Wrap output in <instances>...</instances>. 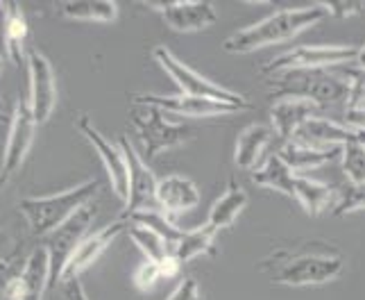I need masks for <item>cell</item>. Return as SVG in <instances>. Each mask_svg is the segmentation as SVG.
Instances as JSON below:
<instances>
[{"mask_svg":"<svg viewBox=\"0 0 365 300\" xmlns=\"http://www.w3.org/2000/svg\"><path fill=\"white\" fill-rule=\"evenodd\" d=\"M345 269L343 250L324 239H297L274 248L259 261V271L272 284L316 286L336 280Z\"/></svg>","mask_w":365,"mask_h":300,"instance_id":"obj_1","label":"cell"},{"mask_svg":"<svg viewBox=\"0 0 365 300\" xmlns=\"http://www.w3.org/2000/svg\"><path fill=\"white\" fill-rule=\"evenodd\" d=\"M327 16H329V11H327L324 3L311 5V7L279 9V11H274V14L230 34L227 39L222 41V50L230 55H245V53H252V50L295 39L297 34L309 30L311 25H316L318 21H324Z\"/></svg>","mask_w":365,"mask_h":300,"instance_id":"obj_2","label":"cell"},{"mask_svg":"<svg viewBox=\"0 0 365 300\" xmlns=\"http://www.w3.org/2000/svg\"><path fill=\"white\" fill-rule=\"evenodd\" d=\"M268 89L277 98H304L316 105L347 103L351 91V71L334 69H295L266 78Z\"/></svg>","mask_w":365,"mask_h":300,"instance_id":"obj_3","label":"cell"},{"mask_svg":"<svg viewBox=\"0 0 365 300\" xmlns=\"http://www.w3.org/2000/svg\"><path fill=\"white\" fill-rule=\"evenodd\" d=\"M98 191L100 184L96 180H86L59 194L23 198L19 203V211L28 223L30 234L46 239L50 232H55L59 225H64L75 211L82 209L84 205H91Z\"/></svg>","mask_w":365,"mask_h":300,"instance_id":"obj_4","label":"cell"},{"mask_svg":"<svg viewBox=\"0 0 365 300\" xmlns=\"http://www.w3.org/2000/svg\"><path fill=\"white\" fill-rule=\"evenodd\" d=\"M130 121H132V128L138 134V139H141L143 159H155L161 153H166V150L188 144L195 136L188 125L170 121L166 116V111H161L153 105L132 103Z\"/></svg>","mask_w":365,"mask_h":300,"instance_id":"obj_5","label":"cell"},{"mask_svg":"<svg viewBox=\"0 0 365 300\" xmlns=\"http://www.w3.org/2000/svg\"><path fill=\"white\" fill-rule=\"evenodd\" d=\"M153 57L163 66V71H166L175 80V84L180 86L182 94L197 96V98H209V100H216V103H225V105H232V107H238V109H250L252 107V103L243 94L225 89V86L211 82L209 78H205V75H200L188 64H184L180 57H175L170 48L155 46L153 48Z\"/></svg>","mask_w":365,"mask_h":300,"instance_id":"obj_6","label":"cell"},{"mask_svg":"<svg viewBox=\"0 0 365 300\" xmlns=\"http://www.w3.org/2000/svg\"><path fill=\"white\" fill-rule=\"evenodd\" d=\"M96 214H98V207L93 203L84 205L82 209L75 211L64 225H59L55 232H50L46 236L43 246L50 257V291L61 282V275H64V269L68 264L71 255L75 253V248L80 246L84 236L89 234V228H91Z\"/></svg>","mask_w":365,"mask_h":300,"instance_id":"obj_7","label":"cell"},{"mask_svg":"<svg viewBox=\"0 0 365 300\" xmlns=\"http://www.w3.org/2000/svg\"><path fill=\"white\" fill-rule=\"evenodd\" d=\"M359 48L356 46H295L286 53L268 59L261 66V73L270 78L282 71H295V69H334L343 66L345 61H356Z\"/></svg>","mask_w":365,"mask_h":300,"instance_id":"obj_8","label":"cell"},{"mask_svg":"<svg viewBox=\"0 0 365 300\" xmlns=\"http://www.w3.org/2000/svg\"><path fill=\"white\" fill-rule=\"evenodd\" d=\"M34 130H36V121L30 111L28 100H16L14 111H11V119H9L3 164H0V189H5L11 182V178L21 171L23 161L32 148Z\"/></svg>","mask_w":365,"mask_h":300,"instance_id":"obj_9","label":"cell"},{"mask_svg":"<svg viewBox=\"0 0 365 300\" xmlns=\"http://www.w3.org/2000/svg\"><path fill=\"white\" fill-rule=\"evenodd\" d=\"M120 148L125 153V161H128L130 198H128V203H125L118 219H128V216L136 214V211L159 209V203H157L159 180L155 178V173L150 171V166L145 164V159L138 155V150L132 146V141L128 139V134H120Z\"/></svg>","mask_w":365,"mask_h":300,"instance_id":"obj_10","label":"cell"},{"mask_svg":"<svg viewBox=\"0 0 365 300\" xmlns=\"http://www.w3.org/2000/svg\"><path fill=\"white\" fill-rule=\"evenodd\" d=\"M75 128H78V132L91 144V148L98 153V157L103 159V166L107 171V178L111 182V189H114V194L123 200V203H128V198H130V175H128V161H125L123 148L116 146V144H111L103 132L96 130V125L91 123V119L86 114H82L78 119Z\"/></svg>","mask_w":365,"mask_h":300,"instance_id":"obj_11","label":"cell"},{"mask_svg":"<svg viewBox=\"0 0 365 300\" xmlns=\"http://www.w3.org/2000/svg\"><path fill=\"white\" fill-rule=\"evenodd\" d=\"M28 73H30V111L36 121V125L46 123L53 116L57 105V78L53 64L39 50L28 53Z\"/></svg>","mask_w":365,"mask_h":300,"instance_id":"obj_12","label":"cell"},{"mask_svg":"<svg viewBox=\"0 0 365 300\" xmlns=\"http://www.w3.org/2000/svg\"><path fill=\"white\" fill-rule=\"evenodd\" d=\"M132 103L153 105L161 111H170V114H180V116H216V114L241 111L232 105L216 103V100L209 98L186 96V94H136L132 96Z\"/></svg>","mask_w":365,"mask_h":300,"instance_id":"obj_13","label":"cell"},{"mask_svg":"<svg viewBox=\"0 0 365 300\" xmlns=\"http://www.w3.org/2000/svg\"><path fill=\"white\" fill-rule=\"evenodd\" d=\"M123 232H128V221L125 219H116L114 223L105 225L96 232H89L80 241V246L75 248V253L71 255L68 264L64 269V275L61 280H71V278H80V273L84 269H89L93 261L105 253V250L114 244Z\"/></svg>","mask_w":365,"mask_h":300,"instance_id":"obj_14","label":"cell"},{"mask_svg":"<svg viewBox=\"0 0 365 300\" xmlns=\"http://www.w3.org/2000/svg\"><path fill=\"white\" fill-rule=\"evenodd\" d=\"M48 291H50V257L46 246L41 244L32 248L23 269L19 271L11 300H43Z\"/></svg>","mask_w":365,"mask_h":300,"instance_id":"obj_15","label":"cell"},{"mask_svg":"<svg viewBox=\"0 0 365 300\" xmlns=\"http://www.w3.org/2000/svg\"><path fill=\"white\" fill-rule=\"evenodd\" d=\"M320 105L304 98H277L270 105V123L279 141H291L309 119L318 116Z\"/></svg>","mask_w":365,"mask_h":300,"instance_id":"obj_16","label":"cell"},{"mask_svg":"<svg viewBox=\"0 0 365 300\" xmlns=\"http://www.w3.org/2000/svg\"><path fill=\"white\" fill-rule=\"evenodd\" d=\"M157 203L159 211L163 216H168L173 223L178 216L186 214L197 207L200 203V189L193 180L184 178V175H166L159 180L157 186Z\"/></svg>","mask_w":365,"mask_h":300,"instance_id":"obj_17","label":"cell"},{"mask_svg":"<svg viewBox=\"0 0 365 300\" xmlns=\"http://www.w3.org/2000/svg\"><path fill=\"white\" fill-rule=\"evenodd\" d=\"M150 7L159 11L168 28L178 30V32L207 30L218 19L216 7L209 3H166V5L150 3Z\"/></svg>","mask_w":365,"mask_h":300,"instance_id":"obj_18","label":"cell"},{"mask_svg":"<svg viewBox=\"0 0 365 300\" xmlns=\"http://www.w3.org/2000/svg\"><path fill=\"white\" fill-rule=\"evenodd\" d=\"M356 139H359V132L347 128V125H341V123L329 121L324 116H313L302 125L291 141L304 144L311 148L329 150V148H343Z\"/></svg>","mask_w":365,"mask_h":300,"instance_id":"obj_19","label":"cell"},{"mask_svg":"<svg viewBox=\"0 0 365 300\" xmlns=\"http://www.w3.org/2000/svg\"><path fill=\"white\" fill-rule=\"evenodd\" d=\"M272 139H274V130L270 125H263V123L247 125L236 139V150H234L236 166L243 171H257L263 150L270 146Z\"/></svg>","mask_w":365,"mask_h":300,"instance_id":"obj_20","label":"cell"},{"mask_svg":"<svg viewBox=\"0 0 365 300\" xmlns=\"http://www.w3.org/2000/svg\"><path fill=\"white\" fill-rule=\"evenodd\" d=\"M247 205V194L241 184H236L234 178H230L227 182V189H225L218 198L216 203L211 205L209 214H207V228L213 230V232H220L225 228H232L236 223L238 214L245 209Z\"/></svg>","mask_w":365,"mask_h":300,"instance_id":"obj_21","label":"cell"},{"mask_svg":"<svg viewBox=\"0 0 365 300\" xmlns=\"http://www.w3.org/2000/svg\"><path fill=\"white\" fill-rule=\"evenodd\" d=\"M277 155L286 161L288 169H291L293 173H299V171L320 169V166H327L334 159H341V148L322 150V148H311L304 144H297V141H279Z\"/></svg>","mask_w":365,"mask_h":300,"instance_id":"obj_22","label":"cell"},{"mask_svg":"<svg viewBox=\"0 0 365 300\" xmlns=\"http://www.w3.org/2000/svg\"><path fill=\"white\" fill-rule=\"evenodd\" d=\"M295 175L291 169H288L286 161L272 153L266 157V161L257 169L252 171V182L263 186V189H272V191H279L288 198L295 196Z\"/></svg>","mask_w":365,"mask_h":300,"instance_id":"obj_23","label":"cell"},{"mask_svg":"<svg viewBox=\"0 0 365 300\" xmlns=\"http://www.w3.org/2000/svg\"><path fill=\"white\" fill-rule=\"evenodd\" d=\"M334 198H336L334 186L318 182V180H309V178H304V175H295V196H293V200H297L307 214L320 216V214H324L327 209L331 211Z\"/></svg>","mask_w":365,"mask_h":300,"instance_id":"obj_24","label":"cell"},{"mask_svg":"<svg viewBox=\"0 0 365 300\" xmlns=\"http://www.w3.org/2000/svg\"><path fill=\"white\" fill-rule=\"evenodd\" d=\"M3 34H5V53L11 64H23V44L28 39V21L19 5H5L3 19Z\"/></svg>","mask_w":365,"mask_h":300,"instance_id":"obj_25","label":"cell"},{"mask_svg":"<svg viewBox=\"0 0 365 300\" xmlns=\"http://www.w3.org/2000/svg\"><path fill=\"white\" fill-rule=\"evenodd\" d=\"M173 255L182 261V266L186 261H191L195 257H202V255H211L216 257L218 255V248H216V232L209 230L207 225L202 228H195V230H188L182 234V239L175 244L173 248Z\"/></svg>","mask_w":365,"mask_h":300,"instance_id":"obj_26","label":"cell"},{"mask_svg":"<svg viewBox=\"0 0 365 300\" xmlns=\"http://www.w3.org/2000/svg\"><path fill=\"white\" fill-rule=\"evenodd\" d=\"M128 234H130V239L134 241V246L145 255V259L159 264V269L173 257V248L163 241L157 232L145 228V225L128 221Z\"/></svg>","mask_w":365,"mask_h":300,"instance_id":"obj_27","label":"cell"},{"mask_svg":"<svg viewBox=\"0 0 365 300\" xmlns=\"http://www.w3.org/2000/svg\"><path fill=\"white\" fill-rule=\"evenodd\" d=\"M59 14L71 21H96V23H111L118 16V5L109 0H82V3H61Z\"/></svg>","mask_w":365,"mask_h":300,"instance_id":"obj_28","label":"cell"},{"mask_svg":"<svg viewBox=\"0 0 365 300\" xmlns=\"http://www.w3.org/2000/svg\"><path fill=\"white\" fill-rule=\"evenodd\" d=\"M125 221H132V223H141V225H145V228H150L153 232H157L170 248H175V244H178V241L182 239V234H184V230H180L178 225H175L168 216H163L159 209L136 211V214L128 216Z\"/></svg>","mask_w":365,"mask_h":300,"instance_id":"obj_29","label":"cell"},{"mask_svg":"<svg viewBox=\"0 0 365 300\" xmlns=\"http://www.w3.org/2000/svg\"><path fill=\"white\" fill-rule=\"evenodd\" d=\"M361 209H365V182H347L343 186H338L331 214L345 216Z\"/></svg>","mask_w":365,"mask_h":300,"instance_id":"obj_30","label":"cell"},{"mask_svg":"<svg viewBox=\"0 0 365 300\" xmlns=\"http://www.w3.org/2000/svg\"><path fill=\"white\" fill-rule=\"evenodd\" d=\"M341 164L349 182H365V146L359 139L341 148Z\"/></svg>","mask_w":365,"mask_h":300,"instance_id":"obj_31","label":"cell"},{"mask_svg":"<svg viewBox=\"0 0 365 300\" xmlns=\"http://www.w3.org/2000/svg\"><path fill=\"white\" fill-rule=\"evenodd\" d=\"M159 278H163L159 264L145 259V261H141V264L136 266V271L132 275V282H134V286H136L138 291H150L159 282Z\"/></svg>","mask_w":365,"mask_h":300,"instance_id":"obj_32","label":"cell"},{"mask_svg":"<svg viewBox=\"0 0 365 300\" xmlns=\"http://www.w3.org/2000/svg\"><path fill=\"white\" fill-rule=\"evenodd\" d=\"M48 300H89L84 294V286L80 278L61 280L53 291H50Z\"/></svg>","mask_w":365,"mask_h":300,"instance_id":"obj_33","label":"cell"},{"mask_svg":"<svg viewBox=\"0 0 365 300\" xmlns=\"http://www.w3.org/2000/svg\"><path fill=\"white\" fill-rule=\"evenodd\" d=\"M347 107H365V69L351 71V91Z\"/></svg>","mask_w":365,"mask_h":300,"instance_id":"obj_34","label":"cell"},{"mask_svg":"<svg viewBox=\"0 0 365 300\" xmlns=\"http://www.w3.org/2000/svg\"><path fill=\"white\" fill-rule=\"evenodd\" d=\"M16 275L19 273H14V269H11V259L0 261V300H11Z\"/></svg>","mask_w":365,"mask_h":300,"instance_id":"obj_35","label":"cell"},{"mask_svg":"<svg viewBox=\"0 0 365 300\" xmlns=\"http://www.w3.org/2000/svg\"><path fill=\"white\" fill-rule=\"evenodd\" d=\"M166 300H202L200 296V284L195 278H184Z\"/></svg>","mask_w":365,"mask_h":300,"instance_id":"obj_36","label":"cell"},{"mask_svg":"<svg viewBox=\"0 0 365 300\" xmlns=\"http://www.w3.org/2000/svg\"><path fill=\"white\" fill-rule=\"evenodd\" d=\"M324 7L334 19H349L365 11V3H324Z\"/></svg>","mask_w":365,"mask_h":300,"instance_id":"obj_37","label":"cell"},{"mask_svg":"<svg viewBox=\"0 0 365 300\" xmlns=\"http://www.w3.org/2000/svg\"><path fill=\"white\" fill-rule=\"evenodd\" d=\"M345 125L356 132H365V107H347Z\"/></svg>","mask_w":365,"mask_h":300,"instance_id":"obj_38","label":"cell"},{"mask_svg":"<svg viewBox=\"0 0 365 300\" xmlns=\"http://www.w3.org/2000/svg\"><path fill=\"white\" fill-rule=\"evenodd\" d=\"M9 248H11V239L3 230H0V261L9 259Z\"/></svg>","mask_w":365,"mask_h":300,"instance_id":"obj_39","label":"cell"},{"mask_svg":"<svg viewBox=\"0 0 365 300\" xmlns=\"http://www.w3.org/2000/svg\"><path fill=\"white\" fill-rule=\"evenodd\" d=\"M356 66H359V69H365V44L359 48V55H356Z\"/></svg>","mask_w":365,"mask_h":300,"instance_id":"obj_40","label":"cell"},{"mask_svg":"<svg viewBox=\"0 0 365 300\" xmlns=\"http://www.w3.org/2000/svg\"><path fill=\"white\" fill-rule=\"evenodd\" d=\"M359 141H361V144L365 146V132H359Z\"/></svg>","mask_w":365,"mask_h":300,"instance_id":"obj_41","label":"cell"},{"mask_svg":"<svg viewBox=\"0 0 365 300\" xmlns=\"http://www.w3.org/2000/svg\"><path fill=\"white\" fill-rule=\"evenodd\" d=\"M5 121H7V116L3 114V111H0V123H5Z\"/></svg>","mask_w":365,"mask_h":300,"instance_id":"obj_42","label":"cell"},{"mask_svg":"<svg viewBox=\"0 0 365 300\" xmlns=\"http://www.w3.org/2000/svg\"><path fill=\"white\" fill-rule=\"evenodd\" d=\"M0 71H3V53H0Z\"/></svg>","mask_w":365,"mask_h":300,"instance_id":"obj_43","label":"cell"},{"mask_svg":"<svg viewBox=\"0 0 365 300\" xmlns=\"http://www.w3.org/2000/svg\"><path fill=\"white\" fill-rule=\"evenodd\" d=\"M0 111H3V100H0Z\"/></svg>","mask_w":365,"mask_h":300,"instance_id":"obj_44","label":"cell"}]
</instances>
